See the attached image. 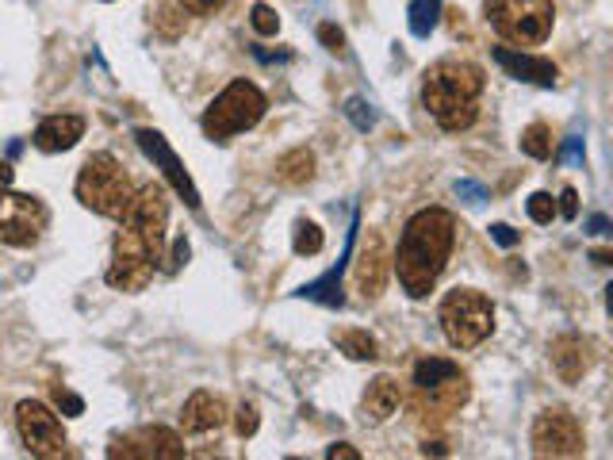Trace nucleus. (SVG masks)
<instances>
[{
  "label": "nucleus",
  "instance_id": "1",
  "mask_svg": "<svg viewBox=\"0 0 613 460\" xmlns=\"http://www.w3.org/2000/svg\"><path fill=\"white\" fill-rule=\"evenodd\" d=\"M165 227H169V204L161 184H142L135 188V200L127 215L119 219V234L112 246V265H108V284L119 292H142L165 253Z\"/></svg>",
  "mask_w": 613,
  "mask_h": 460
},
{
  "label": "nucleus",
  "instance_id": "2",
  "mask_svg": "<svg viewBox=\"0 0 613 460\" xmlns=\"http://www.w3.org/2000/svg\"><path fill=\"white\" fill-rule=\"evenodd\" d=\"M456 246V215L445 207H422L410 215L399 250H395V273L410 299H426L433 284L441 280L449 253Z\"/></svg>",
  "mask_w": 613,
  "mask_h": 460
},
{
  "label": "nucleus",
  "instance_id": "3",
  "mask_svg": "<svg viewBox=\"0 0 613 460\" xmlns=\"http://www.w3.org/2000/svg\"><path fill=\"white\" fill-rule=\"evenodd\" d=\"M479 96H483V69L472 62L441 58L426 69L422 104L441 131H468L479 115Z\"/></svg>",
  "mask_w": 613,
  "mask_h": 460
},
{
  "label": "nucleus",
  "instance_id": "4",
  "mask_svg": "<svg viewBox=\"0 0 613 460\" xmlns=\"http://www.w3.org/2000/svg\"><path fill=\"white\" fill-rule=\"evenodd\" d=\"M468 376L449 357H422L410 368V407L418 414H456L468 403Z\"/></svg>",
  "mask_w": 613,
  "mask_h": 460
},
{
  "label": "nucleus",
  "instance_id": "5",
  "mask_svg": "<svg viewBox=\"0 0 613 460\" xmlns=\"http://www.w3.org/2000/svg\"><path fill=\"white\" fill-rule=\"evenodd\" d=\"M77 200H81V207H89L96 215L119 223L127 215L131 200H135V184H131L127 169L108 150H100L77 173Z\"/></svg>",
  "mask_w": 613,
  "mask_h": 460
},
{
  "label": "nucleus",
  "instance_id": "6",
  "mask_svg": "<svg viewBox=\"0 0 613 460\" xmlns=\"http://www.w3.org/2000/svg\"><path fill=\"white\" fill-rule=\"evenodd\" d=\"M483 12L495 35L514 46H541L556 23L552 0H483Z\"/></svg>",
  "mask_w": 613,
  "mask_h": 460
},
{
  "label": "nucleus",
  "instance_id": "7",
  "mask_svg": "<svg viewBox=\"0 0 613 460\" xmlns=\"http://www.w3.org/2000/svg\"><path fill=\"white\" fill-rule=\"evenodd\" d=\"M265 108H269V100L253 81H230L204 112V135L211 142H230L234 135L257 127Z\"/></svg>",
  "mask_w": 613,
  "mask_h": 460
},
{
  "label": "nucleus",
  "instance_id": "8",
  "mask_svg": "<svg viewBox=\"0 0 613 460\" xmlns=\"http://www.w3.org/2000/svg\"><path fill=\"white\" fill-rule=\"evenodd\" d=\"M437 322H441V334L449 338L453 349H476L495 330V307H491V299L483 296V292L456 288V292L441 299Z\"/></svg>",
  "mask_w": 613,
  "mask_h": 460
},
{
  "label": "nucleus",
  "instance_id": "9",
  "mask_svg": "<svg viewBox=\"0 0 613 460\" xmlns=\"http://www.w3.org/2000/svg\"><path fill=\"white\" fill-rule=\"evenodd\" d=\"M46 230V207L35 196H23L12 188H0V242L27 250L43 238Z\"/></svg>",
  "mask_w": 613,
  "mask_h": 460
},
{
  "label": "nucleus",
  "instance_id": "10",
  "mask_svg": "<svg viewBox=\"0 0 613 460\" xmlns=\"http://www.w3.org/2000/svg\"><path fill=\"white\" fill-rule=\"evenodd\" d=\"M533 457H583V426L568 407H548L533 422Z\"/></svg>",
  "mask_w": 613,
  "mask_h": 460
},
{
  "label": "nucleus",
  "instance_id": "11",
  "mask_svg": "<svg viewBox=\"0 0 613 460\" xmlns=\"http://www.w3.org/2000/svg\"><path fill=\"white\" fill-rule=\"evenodd\" d=\"M16 430H20L27 453H35V457H62L66 453V430H62L58 414L43 407L39 399L16 403Z\"/></svg>",
  "mask_w": 613,
  "mask_h": 460
},
{
  "label": "nucleus",
  "instance_id": "12",
  "mask_svg": "<svg viewBox=\"0 0 613 460\" xmlns=\"http://www.w3.org/2000/svg\"><path fill=\"white\" fill-rule=\"evenodd\" d=\"M135 138H138V146H142V154H146V158H150L161 169V177H165V181L177 188V196H181L184 204L196 211V207H200V188L192 184L188 169H184V161L177 158L173 150H169V142H165L158 131H150V127L135 131Z\"/></svg>",
  "mask_w": 613,
  "mask_h": 460
},
{
  "label": "nucleus",
  "instance_id": "13",
  "mask_svg": "<svg viewBox=\"0 0 613 460\" xmlns=\"http://www.w3.org/2000/svg\"><path fill=\"white\" fill-rule=\"evenodd\" d=\"M188 449H184L181 434L165 430V426H146V430H135V434L119 437L108 457H142V460H181Z\"/></svg>",
  "mask_w": 613,
  "mask_h": 460
},
{
  "label": "nucleus",
  "instance_id": "14",
  "mask_svg": "<svg viewBox=\"0 0 613 460\" xmlns=\"http://www.w3.org/2000/svg\"><path fill=\"white\" fill-rule=\"evenodd\" d=\"M387 273H391V257H387L384 238H380V234H368L361 253H357V269H353V276H357V292H361L364 299H380V292H384V284H387Z\"/></svg>",
  "mask_w": 613,
  "mask_h": 460
},
{
  "label": "nucleus",
  "instance_id": "15",
  "mask_svg": "<svg viewBox=\"0 0 613 460\" xmlns=\"http://www.w3.org/2000/svg\"><path fill=\"white\" fill-rule=\"evenodd\" d=\"M227 403L219 399V395H211V391H192L188 395V403H184L181 411V426L184 434H219L223 426H227Z\"/></svg>",
  "mask_w": 613,
  "mask_h": 460
},
{
  "label": "nucleus",
  "instance_id": "16",
  "mask_svg": "<svg viewBox=\"0 0 613 460\" xmlns=\"http://www.w3.org/2000/svg\"><path fill=\"white\" fill-rule=\"evenodd\" d=\"M495 62H499L514 81H529V85H545L552 89L560 69L556 62H548L541 54H525V50H510V46H495Z\"/></svg>",
  "mask_w": 613,
  "mask_h": 460
},
{
  "label": "nucleus",
  "instance_id": "17",
  "mask_svg": "<svg viewBox=\"0 0 613 460\" xmlns=\"http://www.w3.org/2000/svg\"><path fill=\"white\" fill-rule=\"evenodd\" d=\"M594 365V353H591V342L587 338H579V334H564V338H556L552 342V368H556V376L564 380V384H579Z\"/></svg>",
  "mask_w": 613,
  "mask_h": 460
},
{
  "label": "nucleus",
  "instance_id": "18",
  "mask_svg": "<svg viewBox=\"0 0 613 460\" xmlns=\"http://www.w3.org/2000/svg\"><path fill=\"white\" fill-rule=\"evenodd\" d=\"M85 135V119L81 115H46L43 123L35 127V146L43 154H62V150H73Z\"/></svg>",
  "mask_w": 613,
  "mask_h": 460
},
{
  "label": "nucleus",
  "instance_id": "19",
  "mask_svg": "<svg viewBox=\"0 0 613 460\" xmlns=\"http://www.w3.org/2000/svg\"><path fill=\"white\" fill-rule=\"evenodd\" d=\"M399 403H403V391H399V384H395L391 376H376V380L364 388V399H361L364 422L380 426V422H387L391 414L399 411Z\"/></svg>",
  "mask_w": 613,
  "mask_h": 460
},
{
  "label": "nucleus",
  "instance_id": "20",
  "mask_svg": "<svg viewBox=\"0 0 613 460\" xmlns=\"http://www.w3.org/2000/svg\"><path fill=\"white\" fill-rule=\"evenodd\" d=\"M315 177V154L307 146H296L288 154H280L276 161V181L288 184V188H303V184Z\"/></svg>",
  "mask_w": 613,
  "mask_h": 460
},
{
  "label": "nucleus",
  "instance_id": "21",
  "mask_svg": "<svg viewBox=\"0 0 613 460\" xmlns=\"http://www.w3.org/2000/svg\"><path fill=\"white\" fill-rule=\"evenodd\" d=\"M334 345L349 361H376L380 357V342L368 330H334Z\"/></svg>",
  "mask_w": 613,
  "mask_h": 460
},
{
  "label": "nucleus",
  "instance_id": "22",
  "mask_svg": "<svg viewBox=\"0 0 613 460\" xmlns=\"http://www.w3.org/2000/svg\"><path fill=\"white\" fill-rule=\"evenodd\" d=\"M522 154H529L533 161H545L552 158V131L545 123H533L522 131Z\"/></svg>",
  "mask_w": 613,
  "mask_h": 460
},
{
  "label": "nucleus",
  "instance_id": "23",
  "mask_svg": "<svg viewBox=\"0 0 613 460\" xmlns=\"http://www.w3.org/2000/svg\"><path fill=\"white\" fill-rule=\"evenodd\" d=\"M322 246H326V238H322L318 223H311V219H299L296 238H292V250H296L299 257H315V253H322Z\"/></svg>",
  "mask_w": 613,
  "mask_h": 460
},
{
  "label": "nucleus",
  "instance_id": "24",
  "mask_svg": "<svg viewBox=\"0 0 613 460\" xmlns=\"http://www.w3.org/2000/svg\"><path fill=\"white\" fill-rule=\"evenodd\" d=\"M154 23H158V35H161V39H169V43L184 35V12H177L173 4H161L158 16H154Z\"/></svg>",
  "mask_w": 613,
  "mask_h": 460
},
{
  "label": "nucleus",
  "instance_id": "25",
  "mask_svg": "<svg viewBox=\"0 0 613 460\" xmlns=\"http://www.w3.org/2000/svg\"><path fill=\"white\" fill-rule=\"evenodd\" d=\"M525 211H529V219H533V223H541V227H545V223L556 219V200H552L548 192H533V196H529V204H525Z\"/></svg>",
  "mask_w": 613,
  "mask_h": 460
},
{
  "label": "nucleus",
  "instance_id": "26",
  "mask_svg": "<svg viewBox=\"0 0 613 460\" xmlns=\"http://www.w3.org/2000/svg\"><path fill=\"white\" fill-rule=\"evenodd\" d=\"M250 23H253V31H257V35H265V39H273L276 31H280V16H276L269 4H253Z\"/></svg>",
  "mask_w": 613,
  "mask_h": 460
},
{
  "label": "nucleus",
  "instance_id": "27",
  "mask_svg": "<svg viewBox=\"0 0 613 460\" xmlns=\"http://www.w3.org/2000/svg\"><path fill=\"white\" fill-rule=\"evenodd\" d=\"M257 426H261V414H257V407H253V403H242L238 414H234V430H238V437H253V434H257Z\"/></svg>",
  "mask_w": 613,
  "mask_h": 460
},
{
  "label": "nucleus",
  "instance_id": "28",
  "mask_svg": "<svg viewBox=\"0 0 613 460\" xmlns=\"http://www.w3.org/2000/svg\"><path fill=\"white\" fill-rule=\"evenodd\" d=\"M318 39H322V46H326L330 54H345V35H341L334 23H322V27H318Z\"/></svg>",
  "mask_w": 613,
  "mask_h": 460
},
{
  "label": "nucleus",
  "instance_id": "29",
  "mask_svg": "<svg viewBox=\"0 0 613 460\" xmlns=\"http://www.w3.org/2000/svg\"><path fill=\"white\" fill-rule=\"evenodd\" d=\"M223 4H227V0H181V8L184 12H192V16H215Z\"/></svg>",
  "mask_w": 613,
  "mask_h": 460
},
{
  "label": "nucleus",
  "instance_id": "30",
  "mask_svg": "<svg viewBox=\"0 0 613 460\" xmlns=\"http://www.w3.org/2000/svg\"><path fill=\"white\" fill-rule=\"evenodd\" d=\"M364 108H368V104H364V100H349V104H345V115H349V119H353V123H357V127H361V131H368V127H372V119H376V115H372V112H364Z\"/></svg>",
  "mask_w": 613,
  "mask_h": 460
},
{
  "label": "nucleus",
  "instance_id": "31",
  "mask_svg": "<svg viewBox=\"0 0 613 460\" xmlns=\"http://www.w3.org/2000/svg\"><path fill=\"white\" fill-rule=\"evenodd\" d=\"M54 403H58V407H62V411L69 414V418H77V414L85 411V403H81V399H77V395H73V391H54Z\"/></svg>",
  "mask_w": 613,
  "mask_h": 460
},
{
  "label": "nucleus",
  "instance_id": "32",
  "mask_svg": "<svg viewBox=\"0 0 613 460\" xmlns=\"http://www.w3.org/2000/svg\"><path fill=\"white\" fill-rule=\"evenodd\" d=\"M556 215H564V219H575V215H579V196H575V188H564V192H560Z\"/></svg>",
  "mask_w": 613,
  "mask_h": 460
},
{
  "label": "nucleus",
  "instance_id": "33",
  "mask_svg": "<svg viewBox=\"0 0 613 460\" xmlns=\"http://www.w3.org/2000/svg\"><path fill=\"white\" fill-rule=\"evenodd\" d=\"M491 238H495L499 246H514V242H518V234L506 227V223H495V227H491Z\"/></svg>",
  "mask_w": 613,
  "mask_h": 460
},
{
  "label": "nucleus",
  "instance_id": "34",
  "mask_svg": "<svg viewBox=\"0 0 613 460\" xmlns=\"http://www.w3.org/2000/svg\"><path fill=\"white\" fill-rule=\"evenodd\" d=\"M326 457H330V460H361V453H357L353 445H330V449H326Z\"/></svg>",
  "mask_w": 613,
  "mask_h": 460
},
{
  "label": "nucleus",
  "instance_id": "35",
  "mask_svg": "<svg viewBox=\"0 0 613 460\" xmlns=\"http://www.w3.org/2000/svg\"><path fill=\"white\" fill-rule=\"evenodd\" d=\"M184 261H188V242L181 238V242H177V250H173V269H181Z\"/></svg>",
  "mask_w": 613,
  "mask_h": 460
},
{
  "label": "nucleus",
  "instance_id": "36",
  "mask_svg": "<svg viewBox=\"0 0 613 460\" xmlns=\"http://www.w3.org/2000/svg\"><path fill=\"white\" fill-rule=\"evenodd\" d=\"M591 227H594V234H606V219H602V215H594Z\"/></svg>",
  "mask_w": 613,
  "mask_h": 460
},
{
  "label": "nucleus",
  "instance_id": "37",
  "mask_svg": "<svg viewBox=\"0 0 613 460\" xmlns=\"http://www.w3.org/2000/svg\"><path fill=\"white\" fill-rule=\"evenodd\" d=\"M8 181H12V169H8L4 161H0V184H8Z\"/></svg>",
  "mask_w": 613,
  "mask_h": 460
}]
</instances>
